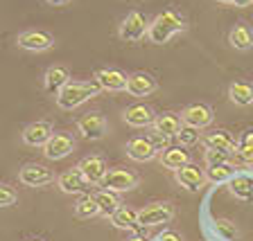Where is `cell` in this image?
<instances>
[{"label": "cell", "instance_id": "6da1fadb", "mask_svg": "<svg viewBox=\"0 0 253 241\" xmlns=\"http://www.w3.org/2000/svg\"><path fill=\"white\" fill-rule=\"evenodd\" d=\"M102 93V86L97 84V79H86V81H73L70 79L68 84L63 86L61 90L57 93V106L61 110H73L79 108V106L88 102L90 97H97Z\"/></svg>", "mask_w": 253, "mask_h": 241}, {"label": "cell", "instance_id": "7a4b0ae2", "mask_svg": "<svg viewBox=\"0 0 253 241\" xmlns=\"http://www.w3.org/2000/svg\"><path fill=\"white\" fill-rule=\"evenodd\" d=\"M185 32V18L174 9H168L163 14H158L152 23H149V32L147 38L154 43V45H163L168 43L172 36Z\"/></svg>", "mask_w": 253, "mask_h": 241}, {"label": "cell", "instance_id": "3957f363", "mask_svg": "<svg viewBox=\"0 0 253 241\" xmlns=\"http://www.w3.org/2000/svg\"><path fill=\"white\" fill-rule=\"evenodd\" d=\"M172 219H174L172 201H154V203L138 210V226H142V228L163 226V223H169Z\"/></svg>", "mask_w": 253, "mask_h": 241}, {"label": "cell", "instance_id": "277c9868", "mask_svg": "<svg viewBox=\"0 0 253 241\" xmlns=\"http://www.w3.org/2000/svg\"><path fill=\"white\" fill-rule=\"evenodd\" d=\"M147 32H149L147 16L140 14V11H129V14L122 18L120 27H118V36L125 43H138L147 36Z\"/></svg>", "mask_w": 253, "mask_h": 241}, {"label": "cell", "instance_id": "5b68a950", "mask_svg": "<svg viewBox=\"0 0 253 241\" xmlns=\"http://www.w3.org/2000/svg\"><path fill=\"white\" fill-rule=\"evenodd\" d=\"M16 43L27 52H45L54 45V36L45 30H25L16 36Z\"/></svg>", "mask_w": 253, "mask_h": 241}, {"label": "cell", "instance_id": "8992f818", "mask_svg": "<svg viewBox=\"0 0 253 241\" xmlns=\"http://www.w3.org/2000/svg\"><path fill=\"white\" fill-rule=\"evenodd\" d=\"M18 178H21V183L27 185V187H45V185L54 183V172L52 169H47L45 165L27 163V165L21 167Z\"/></svg>", "mask_w": 253, "mask_h": 241}, {"label": "cell", "instance_id": "52a82bcc", "mask_svg": "<svg viewBox=\"0 0 253 241\" xmlns=\"http://www.w3.org/2000/svg\"><path fill=\"white\" fill-rule=\"evenodd\" d=\"M140 178H138V173L129 172V169H122V167H116V169H109V173L104 176V183L102 187L104 189H111V192H129V189L138 187Z\"/></svg>", "mask_w": 253, "mask_h": 241}, {"label": "cell", "instance_id": "ba28073f", "mask_svg": "<svg viewBox=\"0 0 253 241\" xmlns=\"http://www.w3.org/2000/svg\"><path fill=\"white\" fill-rule=\"evenodd\" d=\"M77 142L70 133H52V138L43 144V153L47 160H63L75 151Z\"/></svg>", "mask_w": 253, "mask_h": 241}, {"label": "cell", "instance_id": "9c48e42d", "mask_svg": "<svg viewBox=\"0 0 253 241\" xmlns=\"http://www.w3.org/2000/svg\"><path fill=\"white\" fill-rule=\"evenodd\" d=\"M174 178H176V183L183 189H188V192H199V189H204V185L208 183L206 169H201L199 165H192V163L176 169V172H174Z\"/></svg>", "mask_w": 253, "mask_h": 241}, {"label": "cell", "instance_id": "30bf717a", "mask_svg": "<svg viewBox=\"0 0 253 241\" xmlns=\"http://www.w3.org/2000/svg\"><path fill=\"white\" fill-rule=\"evenodd\" d=\"M106 131H109V126L100 113H86L77 120V133L86 140H102Z\"/></svg>", "mask_w": 253, "mask_h": 241}, {"label": "cell", "instance_id": "8fae6325", "mask_svg": "<svg viewBox=\"0 0 253 241\" xmlns=\"http://www.w3.org/2000/svg\"><path fill=\"white\" fill-rule=\"evenodd\" d=\"M77 167H79V172L84 173L86 183L93 185V187L104 183V176L109 173V165H106V160L102 156H86Z\"/></svg>", "mask_w": 253, "mask_h": 241}, {"label": "cell", "instance_id": "7c38bea8", "mask_svg": "<svg viewBox=\"0 0 253 241\" xmlns=\"http://www.w3.org/2000/svg\"><path fill=\"white\" fill-rule=\"evenodd\" d=\"M212 108L206 104H190L183 108V113H181V122H183L185 126H192V129H197V131H201V129H206V126L212 124Z\"/></svg>", "mask_w": 253, "mask_h": 241}, {"label": "cell", "instance_id": "4fadbf2b", "mask_svg": "<svg viewBox=\"0 0 253 241\" xmlns=\"http://www.w3.org/2000/svg\"><path fill=\"white\" fill-rule=\"evenodd\" d=\"M52 133H54V129L50 122L37 120L23 129L21 138H23V144H27V147H43V144L52 138Z\"/></svg>", "mask_w": 253, "mask_h": 241}, {"label": "cell", "instance_id": "5bb4252c", "mask_svg": "<svg viewBox=\"0 0 253 241\" xmlns=\"http://www.w3.org/2000/svg\"><path fill=\"white\" fill-rule=\"evenodd\" d=\"M57 185H59V189H61L63 194H84L86 189L90 187V185L86 183L84 173L79 172V167L66 169L63 173H59V176H57Z\"/></svg>", "mask_w": 253, "mask_h": 241}, {"label": "cell", "instance_id": "9a60e30c", "mask_svg": "<svg viewBox=\"0 0 253 241\" xmlns=\"http://www.w3.org/2000/svg\"><path fill=\"white\" fill-rule=\"evenodd\" d=\"M158 88L156 79L149 72H133L126 77V93L131 97H149Z\"/></svg>", "mask_w": 253, "mask_h": 241}, {"label": "cell", "instance_id": "2e32d148", "mask_svg": "<svg viewBox=\"0 0 253 241\" xmlns=\"http://www.w3.org/2000/svg\"><path fill=\"white\" fill-rule=\"evenodd\" d=\"M122 117H125V122L129 126H133V129H145V126L154 124L156 113H154V108L147 104H131V106H126Z\"/></svg>", "mask_w": 253, "mask_h": 241}, {"label": "cell", "instance_id": "e0dca14e", "mask_svg": "<svg viewBox=\"0 0 253 241\" xmlns=\"http://www.w3.org/2000/svg\"><path fill=\"white\" fill-rule=\"evenodd\" d=\"M93 77L97 79V84L102 86V90H109V93L126 90V74L120 72L118 68H100V70H95Z\"/></svg>", "mask_w": 253, "mask_h": 241}, {"label": "cell", "instance_id": "ac0fdd59", "mask_svg": "<svg viewBox=\"0 0 253 241\" xmlns=\"http://www.w3.org/2000/svg\"><path fill=\"white\" fill-rule=\"evenodd\" d=\"M126 156L131 158L133 163H149L158 156V151L154 149V144L149 142V138H133V140L126 142Z\"/></svg>", "mask_w": 253, "mask_h": 241}, {"label": "cell", "instance_id": "d6986e66", "mask_svg": "<svg viewBox=\"0 0 253 241\" xmlns=\"http://www.w3.org/2000/svg\"><path fill=\"white\" fill-rule=\"evenodd\" d=\"M68 81H70V72L66 66H50L45 70V74H43V88L50 95H57Z\"/></svg>", "mask_w": 253, "mask_h": 241}, {"label": "cell", "instance_id": "ffe728a7", "mask_svg": "<svg viewBox=\"0 0 253 241\" xmlns=\"http://www.w3.org/2000/svg\"><path fill=\"white\" fill-rule=\"evenodd\" d=\"M158 160H161V165H163L165 169H172V172H176V169L185 167V165L190 163V153L185 151V147H169L165 149L163 153H158Z\"/></svg>", "mask_w": 253, "mask_h": 241}, {"label": "cell", "instance_id": "44dd1931", "mask_svg": "<svg viewBox=\"0 0 253 241\" xmlns=\"http://www.w3.org/2000/svg\"><path fill=\"white\" fill-rule=\"evenodd\" d=\"M206 149H219V151H226V153L233 156V153L237 151V142L228 131L217 129V131H212V133L206 136Z\"/></svg>", "mask_w": 253, "mask_h": 241}, {"label": "cell", "instance_id": "7402d4cb", "mask_svg": "<svg viewBox=\"0 0 253 241\" xmlns=\"http://www.w3.org/2000/svg\"><path fill=\"white\" fill-rule=\"evenodd\" d=\"M228 43L240 52H247L253 47V30L244 23H237L231 32H228Z\"/></svg>", "mask_w": 253, "mask_h": 241}, {"label": "cell", "instance_id": "603a6c76", "mask_svg": "<svg viewBox=\"0 0 253 241\" xmlns=\"http://www.w3.org/2000/svg\"><path fill=\"white\" fill-rule=\"evenodd\" d=\"M181 126H183L181 115H176V113H161V115H156L152 129L158 133H163V136H168V138H176Z\"/></svg>", "mask_w": 253, "mask_h": 241}, {"label": "cell", "instance_id": "cb8c5ba5", "mask_svg": "<svg viewBox=\"0 0 253 241\" xmlns=\"http://www.w3.org/2000/svg\"><path fill=\"white\" fill-rule=\"evenodd\" d=\"M111 223L120 230H133L138 226V210L129 207V205H120L113 214H111Z\"/></svg>", "mask_w": 253, "mask_h": 241}, {"label": "cell", "instance_id": "d4e9b609", "mask_svg": "<svg viewBox=\"0 0 253 241\" xmlns=\"http://www.w3.org/2000/svg\"><path fill=\"white\" fill-rule=\"evenodd\" d=\"M93 199L97 201V205H100V214H104V216H111L122 205L120 196H118L116 192H111V189H97V192L93 194Z\"/></svg>", "mask_w": 253, "mask_h": 241}, {"label": "cell", "instance_id": "484cf974", "mask_svg": "<svg viewBox=\"0 0 253 241\" xmlns=\"http://www.w3.org/2000/svg\"><path fill=\"white\" fill-rule=\"evenodd\" d=\"M228 187H231V194L235 199L247 201V203L253 201V178H249V176H233Z\"/></svg>", "mask_w": 253, "mask_h": 241}, {"label": "cell", "instance_id": "4316f807", "mask_svg": "<svg viewBox=\"0 0 253 241\" xmlns=\"http://www.w3.org/2000/svg\"><path fill=\"white\" fill-rule=\"evenodd\" d=\"M228 97L237 106H249L253 102V86L244 84V81H235L228 86Z\"/></svg>", "mask_w": 253, "mask_h": 241}, {"label": "cell", "instance_id": "83f0119b", "mask_svg": "<svg viewBox=\"0 0 253 241\" xmlns=\"http://www.w3.org/2000/svg\"><path fill=\"white\" fill-rule=\"evenodd\" d=\"M100 214V205H97V201L93 199V194H86L82 196V199L75 203V216L77 219H93V216Z\"/></svg>", "mask_w": 253, "mask_h": 241}, {"label": "cell", "instance_id": "f1b7e54d", "mask_svg": "<svg viewBox=\"0 0 253 241\" xmlns=\"http://www.w3.org/2000/svg\"><path fill=\"white\" fill-rule=\"evenodd\" d=\"M235 169L233 165H215V167H208L206 169V178L211 180V183H224V180H231Z\"/></svg>", "mask_w": 253, "mask_h": 241}, {"label": "cell", "instance_id": "f546056e", "mask_svg": "<svg viewBox=\"0 0 253 241\" xmlns=\"http://www.w3.org/2000/svg\"><path fill=\"white\" fill-rule=\"evenodd\" d=\"M212 230H215V235H219L224 241H235L237 239V228L235 223H231L228 219H217L215 221V226H212Z\"/></svg>", "mask_w": 253, "mask_h": 241}, {"label": "cell", "instance_id": "4dcf8cb0", "mask_svg": "<svg viewBox=\"0 0 253 241\" xmlns=\"http://www.w3.org/2000/svg\"><path fill=\"white\" fill-rule=\"evenodd\" d=\"M176 140H179L181 147H190V144H197L199 142V131L192 129V126H181L179 133H176Z\"/></svg>", "mask_w": 253, "mask_h": 241}, {"label": "cell", "instance_id": "1f68e13d", "mask_svg": "<svg viewBox=\"0 0 253 241\" xmlns=\"http://www.w3.org/2000/svg\"><path fill=\"white\" fill-rule=\"evenodd\" d=\"M231 163V153L219 151V149H206V165L215 167V165H228Z\"/></svg>", "mask_w": 253, "mask_h": 241}, {"label": "cell", "instance_id": "d6a6232c", "mask_svg": "<svg viewBox=\"0 0 253 241\" xmlns=\"http://www.w3.org/2000/svg\"><path fill=\"white\" fill-rule=\"evenodd\" d=\"M18 201V192H16L11 185L0 183V207H9Z\"/></svg>", "mask_w": 253, "mask_h": 241}, {"label": "cell", "instance_id": "836d02e7", "mask_svg": "<svg viewBox=\"0 0 253 241\" xmlns=\"http://www.w3.org/2000/svg\"><path fill=\"white\" fill-rule=\"evenodd\" d=\"M147 138H149V142L154 144V149H156L158 153H163L165 149H169V138L163 136V133H158V131H154V129H152Z\"/></svg>", "mask_w": 253, "mask_h": 241}, {"label": "cell", "instance_id": "e575fe53", "mask_svg": "<svg viewBox=\"0 0 253 241\" xmlns=\"http://www.w3.org/2000/svg\"><path fill=\"white\" fill-rule=\"evenodd\" d=\"M237 158L242 160L244 165H253V147H240L237 144Z\"/></svg>", "mask_w": 253, "mask_h": 241}, {"label": "cell", "instance_id": "d590c367", "mask_svg": "<svg viewBox=\"0 0 253 241\" xmlns=\"http://www.w3.org/2000/svg\"><path fill=\"white\" fill-rule=\"evenodd\" d=\"M156 241H183V239H181V235H176V232L165 230V232H161V235H158Z\"/></svg>", "mask_w": 253, "mask_h": 241}, {"label": "cell", "instance_id": "8d00e7d4", "mask_svg": "<svg viewBox=\"0 0 253 241\" xmlns=\"http://www.w3.org/2000/svg\"><path fill=\"white\" fill-rule=\"evenodd\" d=\"M240 147H253V129H249V131L242 133V138H240Z\"/></svg>", "mask_w": 253, "mask_h": 241}, {"label": "cell", "instance_id": "74e56055", "mask_svg": "<svg viewBox=\"0 0 253 241\" xmlns=\"http://www.w3.org/2000/svg\"><path fill=\"white\" fill-rule=\"evenodd\" d=\"M47 5H52V7H63V5H68L70 0H45Z\"/></svg>", "mask_w": 253, "mask_h": 241}, {"label": "cell", "instance_id": "f35d334b", "mask_svg": "<svg viewBox=\"0 0 253 241\" xmlns=\"http://www.w3.org/2000/svg\"><path fill=\"white\" fill-rule=\"evenodd\" d=\"M251 2H253V0H233V5H235V7H249Z\"/></svg>", "mask_w": 253, "mask_h": 241}, {"label": "cell", "instance_id": "ab89813d", "mask_svg": "<svg viewBox=\"0 0 253 241\" xmlns=\"http://www.w3.org/2000/svg\"><path fill=\"white\" fill-rule=\"evenodd\" d=\"M126 241H147V239H145V237H129Z\"/></svg>", "mask_w": 253, "mask_h": 241}, {"label": "cell", "instance_id": "60d3db41", "mask_svg": "<svg viewBox=\"0 0 253 241\" xmlns=\"http://www.w3.org/2000/svg\"><path fill=\"white\" fill-rule=\"evenodd\" d=\"M217 2H221V5H233V0H217Z\"/></svg>", "mask_w": 253, "mask_h": 241}, {"label": "cell", "instance_id": "b9f144b4", "mask_svg": "<svg viewBox=\"0 0 253 241\" xmlns=\"http://www.w3.org/2000/svg\"><path fill=\"white\" fill-rule=\"evenodd\" d=\"M25 241H43V239H25Z\"/></svg>", "mask_w": 253, "mask_h": 241}]
</instances>
